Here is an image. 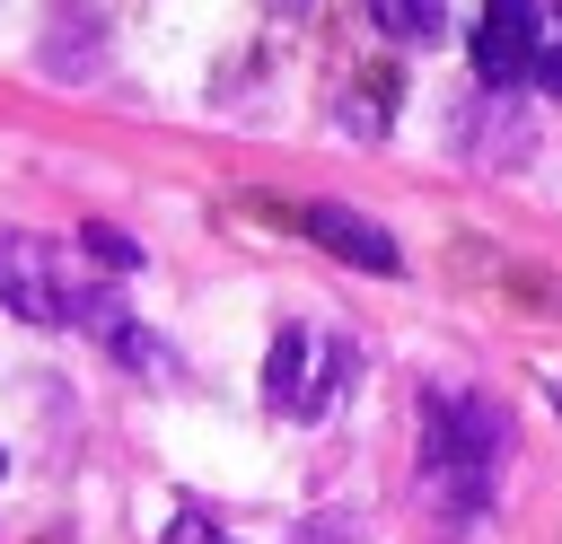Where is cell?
Here are the masks:
<instances>
[{"label":"cell","instance_id":"obj_1","mask_svg":"<svg viewBox=\"0 0 562 544\" xmlns=\"http://www.w3.org/2000/svg\"><path fill=\"white\" fill-rule=\"evenodd\" d=\"M501 465H509V412L474 386H430L422 395V491L448 526H474L501 491Z\"/></svg>","mask_w":562,"mask_h":544},{"label":"cell","instance_id":"obj_3","mask_svg":"<svg viewBox=\"0 0 562 544\" xmlns=\"http://www.w3.org/2000/svg\"><path fill=\"white\" fill-rule=\"evenodd\" d=\"M544 0H483V18H474V79L492 88V97H518L527 79H536V61H544Z\"/></svg>","mask_w":562,"mask_h":544},{"label":"cell","instance_id":"obj_7","mask_svg":"<svg viewBox=\"0 0 562 544\" xmlns=\"http://www.w3.org/2000/svg\"><path fill=\"white\" fill-rule=\"evenodd\" d=\"M369 18L395 44H439L448 35V0H369Z\"/></svg>","mask_w":562,"mask_h":544},{"label":"cell","instance_id":"obj_6","mask_svg":"<svg viewBox=\"0 0 562 544\" xmlns=\"http://www.w3.org/2000/svg\"><path fill=\"white\" fill-rule=\"evenodd\" d=\"M105 351H114V360H123L132 377H149V386H176V377H184V360H176V351H167V342H158L149 325H132V316H123V325L105 333Z\"/></svg>","mask_w":562,"mask_h":544},{"label":"cell","instance_id":"obj_5","mask_svg":"<svg viewBox=\"0 0 562 544\" xmlns=\"http://www.w3.org/2000/svg\"><path fill=\"white\" fill-rule=\"evenodd\" d=\"M299 228H307L325 254H342L351 272H386V281L404 272V246H395L369 211H351V202H307V211H299Z\"/></svg>","mask_w":562,"mask_h":544},{"label":"cell","instance_id":"obj_13","mask_svg":"<svg viewBox=\"0 0 562 544\" xmlns=\"http://www.w3.org/2000/svg\"><path fill=\"white\" fill-rule=\"evenodd\" d=\"M0 465H9V456H0Z\"/></svg>","mask_w":562,"mask_h":544},{"label":"cell","instance_id":"obj_12","mask_svg":"<svg viewBox=\"0 0 562 544\" xmlns=\"http://www.w3.org/2000/svg\"><path fill=\"white\" fill-rule=\"evenodd\" d=\"M553 404H562V386H553Z\"/></svg>","mask_w":562,"mask_h":544},{"label":"cell","instance_id":"obj_2","mask_svg":"<svg viewBox=\"0 0 562 544\" xmlns=\"http://www.w3.org/2000/svg\"><path fill=\"white\" fill-rule=\"evenodd\" d=\"M342 377H351V342L307 333V325H281L272 333V360H263V404L281 421H325L334 395H342Z\"/></svg>","mask_w":562,"mask_h":544},{"label":"cell","instance_id":"obj_4","mask_svg":"<svg viewBox=\"0 0 562 544\" xmlns=\"http://www.w3.org/2000/svg\"><path fill=\"white\" fill-rule=\"evenodd\" d=\"M0 307L26 325H70V263L35 228H0Z\"/></svg>","mask_w":562,"mask_h":544},{"label":"cell","instance_id":"obj_11","mask_svg":"<svg viewBox=\"0 0 562 544\" xmlns=\"http://www.w3.org/2000/svg\"><path fill=\"white\" fill-rule=\"evenodd\" d=\"M272 9H281V18H299V9H316V0H272Z\"/></svg>","mask_w":562,"mask_h":544},{"label":"cell","instance_id":"obj_10","mask_svg":"<svg viewBox=\"0 0 562 544\" xmlns=\"http://www.w3.org/2000/svg\"><path fill=\"white\" fill-rule=\"evenodd\" d=\"M158 544H220V526H211L202 509H176V526H167Z\"/></svg>","mask_w":562,"mask_h":544},{"label":"cell","instance_id":"obj_8","mask_svg":"<svg viewBox=\"0 0 562 544\" xmlns=\"http://www.w3.org/2000/svg\"><path fill=\"white\" fill-rule=\"evenodd\" d=\"M395 105H404V79H395V70H369L360 97H342V123H351V132H386Z\"/></svg>","mask_w":562,"mask_h":544},{"label":"cell","instance_id":"obj_9","mask_svg":"<svg viewBox=\"0 0 562 544\" xmlns=\"http://www.w3.org/2000/svg\"><path fill=\"white\" fill-rule=\"evenodd\" d=\"M79 254H97L105 272H140V246H132L123 228H105V219H88V228H79Z\"/></svg>","mask_w":562,"mask_h":544}]
</instances>
